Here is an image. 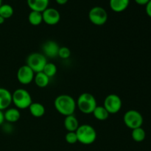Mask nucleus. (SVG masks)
<instances>
[{
	"label": "nucleus",
	"mask_w": 151,
	"mask_h": 151,
	"mask_svg": "<svg viewBox=\"0 0 151 151\" xmlns=\"http://www.w3.org/2000/svg\"><path fill=\"white\" fill-rule=\"evenodd\" d=\"M54 106L59 114L65 116L74 114L77 107L75 99L68 94L58 96L54 101Z\"/></svg>",
	"instance_id": "nucleus-1"
},
{
	"label": "nucleus",
	"mask_w": 151,
	"mask_h": 151,
	"mask_svg": "<svg viewBox=\"0 0 151 151\" xmlns=\"http://www.w3.org/2000/svg\"><path fill=\"white\" fill-rule=\"evenodd\" d=\"M78 142L85 145L93 144L97 139V132L94 127L88 124H83L78 127L75 131Z\"/></svg>",
	"instance_id": "nucleus-2"
},
{
	"label": "nucleus",
	"mask_w": 151,
	"mask_h": 151,
	"mask_svg": "<svg viewBox=\"0 0 151 151\" xmlns=\"http://www.w3.org/2000/svg\"><path fill=\"white\" fill-rule=\"evenodd\" d=\"M76 106L82 113L85 114H90L93 113L95 108L97 106V100L94 96L91 93H83L78 97Z\"/></svg>",
	"instance_id": "nucleus-3"
},
{
	"label": "nucleus",
	"mask_w": 151,
	"mask_h": 151,
	"mask_svg": "<svg viewBox=\"0 0 151 151\" xmlns=\"http://www.w3.org/2000/svg\"><path fill=\"white\" fill-rule=\"evenodd\" d=\"M12 103L19 109H28L32 103V97L27 90L18 88L12 94Z\"/></svg>",
	"instance_id": "nucleus-4"
},
{
	"label": "nucleus",
	"mask_w": 151,
	"mask_h": 151,
	"mask_svg": "<svg viewBox=\"0 0 151 151\" xmlns=\"http://www.w3.org/2000/svg\"><path fill=\"white\" fill-rule=\"evenodd\" d=\"M47 57L43 53L32 52L27 58L26 65H27L35 73L42 72L47 64Z\"/></svg>",
	"instance_id": "nucleus-5"
},
{
	"label": "nucleus",
	"mask_w": 151,
	"mask_h": 151,
	"mask_svg": "<svg viewBox=\"0 0 151 151\" xmlns=\"http://www.w3.org/2000/svg\"><path fill=\"white\" fill-rule=\"evenodd\" d=\"M123 121L128 128L133 130L142 127L144 119L139 111L131 109L125 112L123 116Z\"/></svg>",
	"instance_id": "nucleus-6"
},
{
	"label": "nucleus",
	"mask_w": 151,
	"mask_h": 151,
	"mask_svg": "<svg viewBox=\"0 0 151 151\" xmlns=\"http://www.w3.org/2000/svg\"><path fill=\"white\" fill-rule=\"evenodd\" d=\"M88 19L93 24L102 26L107 22L108 13L103 7L96 6L90 10L88 13Z\"/></svg>",
	"instance_id": "nucleus-7"
},
{
	"label": "nucleus",
	"mask_w": 151,
	"mask_h": 151,
	"mask_svg": "<svg viewBox=\"0 0 151 151\" xmlns=\"http://www.w3.org/2000/svg\"><path fill=\"white\" fill-rule=\"evenodd\" d=\"M122 102L120 97L115 94H110L106 97L103 106L107 110L109 114L118 113L122 109Z\"/></svg>",
	"instance_id": "nucleus-8"
},
{
	"label": "nucleus",
	"mask_w": 151,
	"mask_h": 151,
	"mask_svg": "<svg viewBox=\"0 0 151 151\" xmlns=\"http://www.w3.org/2000/svg\"><path fill=\"white\" fill-rule=\"evenodd\" d=\"M17 80L22 85H28L33 81L35 72L27 66L23 65L17 71Z\"/></svg>",
	"instance_id": "nucleus-9"
},
{
	"label": "nucleus",
	"mask_w": 151,
	"mask_h": 151,
	"mask_svg": "<svg viewBox=\"0 0 151 151\" xmlns=\"http://www.w3.org/2000/svg\"><path fill=\"white\" fill-rule=\"evenodd\" d=\"M43 22L48 25H55L60 22V14L58 10L52 7H47L42 12Z\"/></svg>",
	"instance_id": "nucleus-10"
},
{
	"label": "nucleus",
	"mask_w": 151,
	"mask_h": 151,
	"mask_svg": "<svg viewBox=\"0 0 151 151\" xmlns=\"http://www.w3.org/2000/svg\"><path fill=\"white\" fill-rule=\"evenodd\" d=\"M60 47L58 44L55 41H47L43 44V54L48 58H56L58 55V51Z\"/></svg>",
	"instance_id": "nucleus-11"
},
{
	"label": "nucleus",
	"mask_w": 151,
	"mask_h": 151,
	"mask_svg": "<svg viewBox=\"0 0 151 151\" xmlns=\"http://www.w3.org/2000/svg\"><path fill=\"white\" fill-rule=\"evenodd\" d=\"M12 103V94L10 91L0 87V110L4 111Z\"/></svg>",
	"instance_id": "nucleus-12"
},
{
	"label": "nucleus",
	"mask_w": 151,
	"mask_h": 151,
	"mask_svg": "<svg viewBox=\"0 0 151 151\" xmlns=\"http://www.w3.org/2000/svg\"><path fill=\"white\" fill-rule=\"evenodd\" d=\"M27 2L31 10L42 13L48 7L50 0H27Z\"/></svg>",
	"instance_id": "nucleus-13"
},
{
	"label": "nucleus",
	"mask_w": 151,
	"mask_h": 151,
	"mask_svg": "<svg viewBox=\"0 0 151 151\" xmlns=\"http://www.w3.org/2000/svg\"><path fill=\"white\" fill-rule=\"evenodd\" d=\"M130 0H110L109 5L115 13H121L126 10L129 6Z\"/></svg>",
	"instance_id": "nucleus-14"
},
{
	"label": "nucleus",
	"mask_w": 151,
	"mask_h": 151,
	"mask_svg": "<svg viewBox=\"0 0 151 151\" xmlns=\"http://www.w3.org/2000/svg\"><path fill=\"white\" fill-rule=\"evenodd\" d=\"M63 125H64L65 128L68 132H69V131L75 132L78 127L80 126L78 119L76 118V116H74V114L65 116Z\"/></svg>",
	"instance_id": "nucleus-15"
},
{
	"label": "nucleus",
	"mask_w": 151,
	"mask_h": 151,
	"mask_svg": "<svg viewBox=\"0 0 151 151\" xmlns=\"http://www.w3.org/2000/svg\"><path fill=\"white\" fill-rule=\"evenodd\" d=\"M4 120L10 123H13V122H17L20 119L21 114L18 109L10 108V109H6L5 111L4 112Z\"/></svg>",
	"instance_id": "nucleus-16"
},
{
	"label": "nucleus",
	"mask_w": 151,
	"mask_h": 151,
	"mask_svg": "<svg viewBox=\"0 0 151 151\" xmlns=\"http://www.w3.org/2000/svg\"><path fill=\"white\" fill-rule=\"evenodd\" d=\"M28 109L32 116L34 117H41L45 114V108L40 103H32Z\"/></svg>",
	"instance_id": "nucleus-17"
},
{
	"label": "nucleus",
	"mask_w": 151,
	"mask_h": 151,
	"mask_svg": "<svg viewBox=\"0 0 151 151\" xmlns=\"http://www.w3.org/2000/svg\"><path fill=\"white\" fill-rule=\"evenodd\" d=\"M50 78L44 73L43 72H38L35 73V77H34V82H35V85L39 88H45L49 85L50 83Z\"/></svg>",
	"instance_id": "nucleus-18"
},
{
	"label": "nucleus",
	"mask_w": 151,
	"mask_h": 151,
	"mask_svg": "<svg viewBox=\"0 0 151 151\" xmlns=\"http://www.w3.org/2000/svg\"><path fill=\"white\" fill-rule=\"evenodd\" d=\"M92 114L95 119L100 121L106 120L110 115L103 106H97Z\"/></svg>",
	"instance_id": "nucleus-19"
},
{
	"label": "nucleus",
	"mask_w": 151,
	"mask_h": 151,
	"mask_svg": "<svg viewBox=\"0 0 151 151\" xmlns=\"http://www.w3.org/2000/svg\"><path fill=\"white\" fill-rule=\"evenodd\" d=\"M28 21L30 24L33 26H38L43 22L42 13L31 10V12L28 15Z\"/></svg>",
	"instance_id": "nucleus-20"
},
{
	"label": "nucleus",
	"mask_w": 151,
	"mask_h": 151,
	"mask_svg": "<svg viewBox=\"0 0 151 151\" xmlns=\"http://www.w3.org/2000/svg\"><path fill=\"white\" fill-rule=\"evenodd\" d=\"M131 137L136 142H142L145 139V131L142 127L133 129L132 132H131Z\"/></svg>",
	"instance_id": "nucleus-21"
},
{
	"label": "nucleus",
	"mask_w": 151,
	"mask_h": 151,
	"mask_svg": "<svg viewBox=\"0 0 151 151\" xmlns=\"http://www.w3.org/2000/svg\"><path fill=\"white\" fill-rule=\"evenodd\" d=\"M13 12L14 10H13V7L10 4H4L0 6V16L4 18V19H10V17H12V16L13 15Z\"/></svg>",
	"instance_id": "nucleus-22"
},
{
	"label": "nucleus",
	"mask_w": 151,
	"mask_h": 151,
	"mask_svg": "<svg viewBox=\"0 0 151 151\" xmlns=\"http://www.w3.org/2000/svg\"><path fill=\"white\" fill-rule=\"evenodd\" d=\"M57 71H58L57 66H56V65L55 64V63H49V62H47V64H46L45 66H44L42 72H44V73H45L49 78H51L56 75Z\"/></svg>",
	"instance_id": "nucleus-23"
},
{
	"label": "nucleus",
	"mask_w": 151,
	"mask_h": 151,
	"mask_svg": "<svg viewBox=\"0 0 151 151\" xmlns=\"http://www.w3.org/2000/svg\"><path fill=\"white\" fill-rule=\"evenodd\" d=\"M65 140H66V142L68 144L70 145H74L75 143L78 142L76 132L69 131V132L66 133V136H65Z\"/></svg>",
	"instance_id": "nucleus-24"
},
{
	"label": "nucleus",
	"mask_w": 151,
	"mask_h": 151,
	"mask_svg": "<svg viewBox=\"0 0 151 151\" xmlns=\"http://www.w3.org/2000/svg\"><path fill=\"white\" fill-rule=\"evenodd\" d=\"M71 55V50L69 48L66 47H60L58 51V57L62 59H67L70 57Z\"/></svg>",
	"instance_id": "nucleus-25"
},
{
	"label": "nucleus",
	"mask_w": 151,
	"mask_h": 151,
	"mask_svg": "<svg viewBox=\"0 0 151 151\" xmlns=\"http://www.w3.org/2000/svg\"><path fill=\"white\" fill-rule=\"evenodd\" d=\"M145 11L147 16L151 18V0H150L145 5Z\"/></svg>",
	"instance_id": "nucleus-26"
},
{
	"label": "nucleus",
	"mask_w": 151,
	"mask_h": 151,
	"mask_svg": "<svg viewBox=\"0 0 151 151\" xmlns=\"http://www.w3.org/2000/svg\"><path fill=\"white\" fill-rule=\"evenodd\" d=\"M150 0H135L136 3L139 5H146Z\"/></svg>",
	"instance_id": "nucleus-27"
},
{
	"label": "nucleus",
	"mask_w": 151,
	"mask_h": 151,
	"mask_svg": "<svg viewBox=\"0 0 151 151\" xmlns=\"http://www.w3.org/2000/svg\"><path fill=\"white\" fill-rule=\"evenodd\" d=\"M4 122V112L3 111L0 110V125H2Z\"/></svg>",
	"instance_id": "nucleus-28"
},
{
	"label": "nucleus",
	"mask_w": 151,
	"mask_h": 151,
	"mask_svg": "<svg viewBox=\"0 0 151 151\" xmlns=\"http://www.w3.org/2000/svg\"><path fill=\"white\" fill-rule=\"evenodd\" d=\"M69 0H55L56 2L58 4H60V5H63V4H66L68 2Z\"/></svg>",
	"instance_id": "nucleus-29"
},
{
	"label": "nucleus",
	"mask_w": 151,
	"mask_h": 151,
	"mask_svg": "<svg viewBox=\"0 0 151 151\" xmlns=\"http://www.w3.org/2000/svg\"><path fill=\"white\" fill-rule=\"evenodd\" d=\"M4 21H5V19H4V18L1 17V16H0V24H4Z\"/></svg>",
	"instance_id": "nucleus-30"
},
{
	"label": "nucleus",
	"mask_w": 151,
	"mask_h": 151,
	"mask_svg": "<svg viewBox=\"0 0 151 151\" xmlns=\"http://www.w3.org/2000/svg\"><path fill=\"white\" fill-rule=\"evenodd\" d=\"M2 4V0H0V6Z\"/></svg>",
	"instance_id": "nucleus-31"
}]
</instances>
